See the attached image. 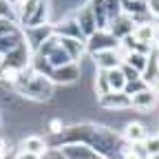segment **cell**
Returning <instances> with one entry per match:
<instances>
[{"instance_id": "obj_1", "label": "cell", "mask_w": 159, "mask_h": 159, "mask_svg": "<svg viewBox=\"0 0 159 159\" xmlns=\"http://www.w3.org/2000/svg\"><path fill=\"white\" fill-rule=\"evenodd\" d=\"M119 47V40L108 31V29H99L95 31L89 40H86V51L93 55V53H99V51H115Z\"/></svg>"}, {"instance_id": "obj_2", "label": "cell", "mask_w": 159, "mask_h": 159, "mask_svg": "<svg viewBox=\"0 0 159 159\" xmlns=\"http://www.w3.org/2000/svg\"><path fill=\"white\" fill-rule=\"evenodd\" d=\"M124 139L128 146H144V142L148 139V128L142 124V122H126L124 124V130H122Z\"/></svg>"}, {"instance_id": "obj_3", "label": "cell", "mask_w": 159, "mask_h": 159, "mask_svg": "<svg viewBox=\"0 0 159 159\" xmlns=\"http://www.w3.org/2000/svg\"><path fill=\"white\" fill-rule=\"evenodd\" d=\"M133 29H135V22H133V18H128V16H124V13H119V16H115L111 22H108V31L122 42L124 38H128V35H133Z\"/></svg>"}, {"instance_id": "obj_4", "label": "cell", "mask_w": 159, "mask_h": 159, "mask_svg": "<svg viewBox=\"0 0 159 159\" xmlns=\"http://www.w3.org/2000/svg\"><path fill=\"white\" fill-rule=\"evenodd\" d=\"M97 104L106 111H126V108H130V97L124 91L122 93H106L97 99Z\"/></svg>"}, {"instance_id": "obj_5", "label": "cell", "mask_w": 159, "mask_h": 159, "mask_svg": "<svg viewBox=\"0 0 159 159\" xmlns=\"http://www.w3.org/2000/svg\"><path fill=\"white\" fill-rule=\"evenodd\" d=\"M75 20H77V25H80V29H82V33H84L86 40L97 31V20H95V11H93L91 5H84L82 9H80L77 16H75Z\"/></svg>"}, {"instance_id": "obj_6", "label": "cell", "mask_w": 159, "mask_h": 159, "mask_svg": "<svg viewBox=\"0 0 159 159\" xmlns=\"http://www.w3.org/2000/svg\"><path fill=\"white\" fill-rule=\"evenodd\" d=\"M80 73H82V71H80L77 62H73V64L62 66V69H53L51 75H49V80L53 84H73V82L80 80Z\"/></svg>"}, {"instance_id": "obj_7", "label": "cell", "mask_w": 159, "mask_h": 159, "mask_svg": "<svg viewBox=\"0 0 159 159\" xmlns=\"http://www.w3.org/2000/svg\"><path fill=\"white\" fill-rule=\"evenodd\" d=\"M93 66L97 71H113L122 66V60H119L117 51H99L93 53Z\"/></svg>"}, {"instance_id": "obj_8", "label": "cell", "mask_w": 159, "mask_h": 159, "mask_svg": "<svg viewBox=\"0 0 159 159\" xmlns=\"http://www.w3.org/2000/svg\"><path fill=\"white\" fill-rule=\"evenodd\" d=\"M157 102H159V97L150 89H144V91L130 95V108H135V111H150L152 106H157Z\"/></svg>"}, {"instance_id": "obj_9", "label": "cell", "mask_w": 159, "mask_h": 159, "mask_svg": "<svg viewBox=\"0 0 159 159\" xmlns=\"http://www.w3.org/2000/svg\"><path fill=\"white\" fill-rule=\"evenodd\" d=\"M20 150H27L31 155L42 157L49 150V146H47V139L44 137H40V135H27L22 142H20Z\"/></svg>"}, {"instance_id": "obj_10", "label": "cell", "mask_w": 159, "mask_h": 159, "mask_svg": "<svg viewBox=\"0 0 159 159\" xmlns=\"http://www.w3.org/2000/svg\"><path fill=\"white\" fill-rule=\"evenodd\" d=\"M122 64H128L130 69H135L139 75L144 77L146 71H148V66H150V55H146V53H142V51H130Z\"/></svg>"}, {"instance_id": "obj_11", "label": "cell", "mask_w": 159, "mask_h": 159, "mask_svg": "<svg viewBox=\"0 0 159 159\" xmlns=\"http://www.w3.org/2000/svg\"><path fill=\"white\" fill-rule=\"evenodd\" d=\"M22 42H25V38H22V33H20V31L9 33V35H2V38H0V55L5 57L7 53H11L13 49H18Z\"/></svg>"}, {"instance_id": "obj_12", "label": "cell", "mask_w": 159, "mask_h": 159, "mask_svg": "<svg viewBox=\"0 0 159 159\" xmlns=\"http://www.w3.org/2000/svg\"><path fill=\"white\" fill-rule=\"evenodd\" d=\"M104 73H106V82H108L111 93H122L126 89V77H124L122 69H113V71H104Z\"/></svg>"}, {"instance_id": "obj_13", "label": "cell", "mask_w": 159, "mask_h": 159, "mask_svg": "<svg viewBox=\"0 0 159 159\" xmlns=\"http://www.w3.org/2000/svg\"><path fill=\"white\" fill-rule=\"evenodd\" d=\"M144 152H146V157H150V155H159V135H148V139L144 142Z\"/></svg>"}, {"instance_id": "obj_14", "label": "cell", "mask_w": 159, "mask_h": 159, "mask_svg": "<svg viewBox=\"0 0 159 159\" xmlns=\"http://www.w3.org/2000/svg\"><path fill=\"white\" fill-rule=\"evenodd\" d=\"M16 25H18V22H16V20H11V18H0V38H2V35H9V33H16V31H18Z\"/></svg>"}, {"instance_id": "obj_15", "label": "cell", "mask_w": 159, "mask_h": 159, "mask_svg": "<svg viewBox=\"0 0 159 159\" xmlns=\"http://www.w3.org/2000/svg\"><path fill=\"white\" fill-rule=\"evenodd\" d=\"M148 89L159 97V73H155L152 77H148Z\"/></svg>"}, {"instance_id": "obj_16", "label": "cell", "mask_w": 159, "mask_h": 159, "mask_svg": "<svg viewBox=\"0 0 159 159\" xmlns=\"http://www.w3.org/2000/svg\"><path fill=\"white\" fill-rule=\"evenodd\" d=\"M13 159H40V157H38V155H31V152H27V150H18Z\"/></svg>"}, {"instance_id": "obj_17", "label": "cell", "mask_w": 159, "mask_h": 159, "mask_svg": "<svg viewBox=\"0 0 159 159\" xmlns=\"http://www.w3.org/2000/svg\"><path fill=\"white\" fill-rule=\"evenodd\" d=\"M9 11H11V7L5 2V0H0V18H9Z\"/></svg>"}, {"instance_id": "obj_18", "label": "cell", "mask_w": 159, "mask_h": 159, "mask_svg": "<svg viewBox=\"0 0 159 159\" xmlns=\"http://www.w3.org/2000/svg\"><path fill=\"white\" fill-rule=\"evenodd\" d=\"M155 47L159 49V25H157V33H155Z\"/></svg>"}, {"instance_id": "obj_19", "label": "cell", "mask_w": 159, "mask_h": 159, "mask_svg": "<svg viewBox=\"0 0 159 159\" xmlns=\"http://www.w3.org/2000/svg\"><path fill=\"white\" fill-rule=\"evenodd\" d=\"M2 64H5V60H2V55H0V71H2Z\"/></svg>"}, {"instance_id": "obj_20", "label": "cell", "mask_w": 159, "mask_h": 159, "mask_svg": "<svg viewBox=\"0 0 159 159\" xmlns=\"http://www.w3.org/2000/svg\"><path fill=\"white\" fill-rule=\"evenodd\" d=\"M146 159H159V155H150V157H146Z\"/></svg>"}, {"instance_id": "obj_21", "label": "cell", "mask_w": 159, "mask_h": 159, "mask_svg": "<svg viewBox=\"0 0 159 159\" xmlns=\"http://www.w3.org/2000/svg\"><path fill=\"white\" fill-rule=\"evenodd\" d=\"M157 135H159V133H157Z\"/></svg>"}]
</instances>
